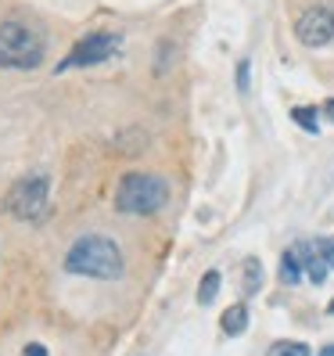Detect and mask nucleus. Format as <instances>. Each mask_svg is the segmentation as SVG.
<instances>
[{"label": "nucleus", "instance_id": "1", "mask_svg": "<svg viewBox=\"0 0 334 356\" xmlns=\"http://www.w3.org/2000/svg\"><path fill=\"white\" fill-rule=\"evenodd\" d=\"M65 270L79 277H97V281H112L122 274V248L104 238V234H87L76 238L72 248L65 252Z\"/></svg>", "mask_w": 334, "mask_h": 356}, {"label": "nucleus", "instance_id": "10", "mask_svg": "<svg viewBox=\"0 0 334 356\" xmlns=\"http://www.w3.org/2000/svg\"><path fill=\"white\" fill-rule=\"evenodd\" d=\"M259 288H262V263L256 256H248L241 263V291H244V296H256Z\"/></svg>", "mask_w": 334, "mask_h": 356}, {"label": "nucleus", "instance_id": "16", "mask_svg": "<svg viewBox=\"0 0 334 356\" xmlns=\"http://www.w3.org/2000/svg\"><path fill=\"white\" fill-rule=\"evenodd\" d=\"M22 356H47V349L40 346V342H29V346L22 349Z\"/></svg>", "mask_w": 334, "mask_h": 356}, {"label": "nucleus", "instance_id": "4", "mask_svg": "<svg viewBox=\"0 0 334 356\" xmlns=\"http://www.w3.org/2000/svg\"><path fill=\"white\" fill-rule=\"evenodd\" d=\"M47 202H51V180H47V173L36 170V173H26L22 180L11 184V191L4 198V209L15 220L33 223V220H40L47 213Z\"/></svg>", "mask_w": 334, "mask_h": 356}, {"label": "nucleus", "instance_id": "19", "mask_svg": "<svg viewBox=\"0 0 334 356\" xmlns=\"http://www.w3.org/2000/svg\"><path fill=\"white\" fill-rule=\"evenodd\" d=\"M327 313H334V299H331V302H327Z\"/></svg>", "mask_w": 334, "mask_h": 356}, {"label": "nucleus", "instance_id": "12", "mask_svg": "<svg viewBox=\"0 0 334 356\" xmlns=\"http://www.w3.org/2000/svg\"><path fill=\"white\" fill-rule=\"evenodd\" d=\"M219 270H208V274L201 277V284H198V302L201 306H208V302H216V296H219Z\"/></svg>", "mask_w": 334, "mask_h": 356}, {"label": "nucleus", "instance_id": "11", "mask_svg": "<svg viewBox=\"0 0 334 356\" xmlns=\"http://www.w3.org/2000/svg\"><path fill=\"white\" fill-rule=\"evenodd\" d=\"M317 112H320V108H312V104H295V108H291V119H295V127H302L306 134H320Z\"/></svg>", "mask_w": 334, "mask_h": 356}, {"label": "nucleus", "instance_id": "8", "mask_svg": "<svg viewBox=\"0 0 334 356\" xmlns=\"http://www.w3.org/2000/svg\"><path fill=\"white\" fill-rule=\"evenodd\" d=\"M302 259H306V277H309L312 284H324L331 266H327V259L317 252V245H306V241H302Z\"/></svg>", "mask_w": 334, "mask_h": 356}, {"label": "nucleus", "instance_id": "9", "mask_svg": "<svg viewBox=\"0 0 334 356\" xmlns=\"http://www.w3.org/2000/svg\"><path fill=\"white\" fill-rule=\"evenodd\" d=\"M219 327H223V334H241L244 327H248V306L244 302H234L231 309H223V317H219Z\"/></svg>", "mask_w": 334, "mask_h": 356}, {"label": "nucleus", "instance_id": "6", "mask_svg": "<svg viewBox=\"0 0 334 356\" xmlns=\"http://www.w3.org/2000/svg\"><path fill=\"white\" fill-rule=\"evenodd\" d=\"M295 36L302 47H327L334 40V8H306L295 22Z\"/></svg>", "mask_w": 334, "mask_h": 356}, {"label": "nucleus", "instance_id": "14", "mask_svg": "<svg viewBox=\"0 0 334 356\" xmlns=\"http://www.w3.org/2000/svg\"><path fill=\"white\" fill-rule=\"evenodd\" d=\"M317 252H320V256L327 259V266L334 270V238H320V241H317Z\"/></svg>", "mask_w": 334, "mask_h": 356}, {"label": "nucleus", "instance_id": "7", "mask_svg": "<svg viewBox=\"0 0 334 356\" xmlns=\"http://www.w3.org/2000/svg\"><path fill=\"white\" fill-rule=\"evenodd\" d=\"M306 274V259H302V241L299 245H291L287 252L281 256V281L284 284H299Z\"/></svg>", "mask_w": 334, "mask_h": 356}, {"label": "nucleus", "instance_id": "15", "mask_svg": "<svg viewBox=\"0 0 334 356\" xmlns=\"http://www.w3.org/2000/svg\"><path fill=\"white\" fill-rule=\"evenodd\" d=\"M248 69H252V65H248V58H241V61H237V90H241V94L248 90Z\"/></svg>", "mask_w": 334, "mask_h": 356}, {"label": "nucleus", "instance_id": "17", "mask_svg": "<svg viewBox=\"0 0 334 356\" xmlns=\"http://www.w3.org/2000/svg\"><path fill=\"white\" fill-rule=\"evenodd\" d=\"M320 112H324V119H331V122H334V97H327V101L320 104Z\"/></svg>", "mask_w": 334, "mask_h": 356}, {"label": "nucleus", "instance_id": "13", "mask_svg": "<svg viewBox=\"0 0 334 356\" xmlns=\"http://www.w3.org/2000/svg\"><path fill=\"white\" fill-rule=\"evenodd\" d=\"M266 356H312V349L306 342H274L266 349Z\"/></svg>", "mask_w": 334, "mask_h": 356}, {"label": "nucleus", "instance_id": "18", "mask_svg": "<svg viewBox=\"0 0 334 356\" xmlns=\"http://www.w3.org/2000/svg\"><path fill=\"white\" fill-rule=\"evenodd\" d=\"M320 356H334V346H324V349H320Z\"/></svg>", "mask_w": 334, "mask_h": 356}, {"label": "nucleus", "instance_id": "3", "mask_svg": "<svg viewBox=\"0 0 334 356\" xmlns=\"http://www.w3.org/2000/svg\"><path fill=\"white\" fill-rule=\"evenodd\" d=\"M169 202V184L158 173H126L115 187V209L126 216H151Z\"/></svg>", "mask_w": 334, "mask_h": 356}, {"label": "nucleus", "instance_id": "2", "mask_svg": "<svg viewBox=\"0 0 334 356\" xmlns=\"http://www.w3.org/2000/svg\"><path fill=\"white\" fill-rule=\"evenodd\" d=\"M47 54V36L29 18L0 22V69H36Z\"/></svg>", "mask_w": 334, "mask_h": 356}, {"label": "nucleus", "instance_id": "5", "mask_svg": "<svg viewBox=\"0 0 334 356\" xmlns=\"http://www.w3.org/2000/svg\"><path fill=\"white\" fill-rule=\"evenodd\" d=\"M122 47V40L119 33H87L83 40H76L72 51L58 61V72H69V69H90V65H101V61H108L115 51Z\"/></svg>", "mask_w": 334, "mask_h": 356}]
</instances>
